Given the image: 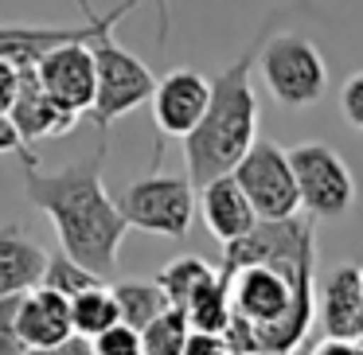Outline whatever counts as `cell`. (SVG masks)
Wrapping results in <instances>:
<instances>
[{
  "instance_id": "5b68a950",
  "label": "cell",
  "mask_w": 363,
  "mask_h": 355,
  "mask_svg": "<svg viewBox=\"0 0 363 355\" xmlns=\"http://www.w3.org/2000/svg\"><path fill=\"white\" fill-rule=\"evenodd\" d=\"M269 98L285 110H308L328 90V63L305 32H269L258 51V67Z\"/></svg>"
},
{
  "instance_id": "9c48e42d",
  "label": "cell",
  "mask_w": 363,
  "mask_h": 355,
  "mask_svg": "<svg viewBox=\"0 0 363 355\" xmlns=\"http://www.w3.org/2000/svg\"><path fill=\"white\" fill-rule=\"evenodd\" d=\"M32 71L40 79V86L63 110L79 113V118L90 113V106L98 98V67H94V55H90L86 40H71V43H59V47L43 51Z\"/></svg>"
},
{
  "instance_id": "484cf974",
  "label": "cell",
  "mask_w": 363,
  "mask_h": 355,
  "mask_svg": "<svg viewBox=\"0 0 363 355\" xmlns=\"http://www.w3.org/2000/svg\"><path fill=\"white\" fill-rule=\"evenodd\" d=\"M0 157H20L24 164H35V157L28 152V141L20 137V129L12 125L9 113H0Z\"/></svg>"
},
{
  "instance_id": "7c38bea8",
  "label": "cell",
  "mask_w": 363,
  "mask_h": 355,
  "mask_svg": "<svg viewBox=\"0 0 363 355\" xmlns=\"http://www.w3.org/2000/svg\"><path fill=\"white\" fill-rule=\"evenodd\" d=\"M316 316L324 336L359 339L363 336V277L359 266H336L316 289Z\"/></svg>"
},
{
  "instance_id": "4316f807",
  "label": "cell",
  "mask_w": 363,
  "mask_h": 355,
  "mask_svg": "<svg viewBox=\"0 0 363 355\" xmlns=\"http://www.w3.org/2000/svg\"><path fill=\"white\" fill-rule=\"evenodd\" d=\"M227 339L223 332H188V344H184V355H227Z\"/></svg>"
},
{
  "instance_id": "ba28073f",
  "label": "cell",
  "mask_w": 363,
  "mask_h": 355,
  "mask_svg": "<svg viewBox=\"0 0 363 355\" xmlns=\"http://www.w3.org/2000/svg\"><path fill=\"white\" fill-rule=\"evenodd\" d=\"M230 176L238 180V188L246 191L254 215L258 219H289L301 211L297 180L289 168V152L274 141H258L238 157V164L230 168Z\"/></svg>"
},
{
  "instance_id": "8992f818",
  "label": "cell",
  "mask_w": 363,
  "mask_h": 355,
  "mask_svg": "<svg viewBox=\"0 0 363 355\" xmlns=\"http://www.w3.org/2000/svg\"><path fill=\"white\" fill-rule=\"evenodd\" d=\"M113 199H118V211L125 215L129 230L160 235L172 242L188 238L191 219H196V184L188 180V172H149L129 188H121Z\"/></svg>"
},
{
  "instance_id": "44dd1931",
  "label": "cell",
  "mask_w": 363,
  "mask_h": 355,
  "mask_svg": "<svg viewBox=\"0 0 363 355\" xmlns=\"http://www.w3.org/2000/svg\"><path fill=\"white\" fill-rule=\"evenodd\" d=\"M94 281H102V277H98L94 269H86L82 261H74L67 250H59V254H48V269H43V277H40V285H48V289L63 293L67 300H71L74 293L90 289Z\"/></svg>"
},
{
  "instance_id": "9a60e30c",
  "label": "cell",
  "mask_w": 363,
  "mask_h": 355,
  "mask_svg": "<svg viewBox=\"0 0 363 355\" xmlns=\"http://www.w3.org/2000/svg\"><path fill=\"white\" fill-rule=\"evenodd\" d=\"M48 269V250L20 222H0V297L28 293Z\"/></svg>"
},
{
  "instance_id": "cb8c5ba5",
  "label": "cell",
  "mask_w": 363,
  "mask_h": 355,
  "mask_svg": "<svg viewBox=\"0 0 363 355\" xmlns=\"http://www.w3.org/2000/svg\"><path fill=\"white\" fill-rule=\"evenodd\" d=\"M16 308H20V293H4L0 297V355L28 351V344L20 339V328H16Z\"/></svg>"
},
{
  "instance_id": "d6986e66",
  "label": "cell",
  "mask_w": 363,
  "mask_h": 355,
  "mask_svg": "<svg viewBox=\"0 0 363 355\" xmlns=\"http://www.w3.org/2000/svg\"><path fill=\"white\" fill-rule=\"evenodd\" d=\"M110 289H113V300H118L121 324H129V328H137V332H141L157 312L168 308V297L157 281H118V285H110Z\"/></svg>"
},
{
  "instance_id": "f546056e",
  "label": "cell",
  "mask_w": 363,
  "mask_h": 355,
  "mask_svg": "<svg viewBox=\"0 0 363 355\" xmlns=\"http://www.w3.org/2000/svg\"><path fill=\"white\" fill-rule=\"evenodd\" d=\"M313 355H363V347L355 339H340V336H324L313 347Z\"/></svg>"
},
{
  "instance_id": "3957f363",
  "label": "cell",
  "mask_w": 363,
  "mask_h": 355,
  "mask_svg": "<svg viewBox=\"0 0 363 355\" xmlns=\"http://www.w3.org/2000/svg\"><path fill=\"white\" fill-rule=\"evenodd\" d=\"M285 12H269L258 24V32L250 35L242 51L223 67L211 79V94H207V110L199 118V125L184 137V164H188V180L207 184L215 176L230 172L238 164L246 149L258 137V98H254V67H258V51L266 43L269 32H277L285 20Z\"/></svg>"
},
{
  "instance_id": "7a4b0ae2",
  "label": "cell",
  "mask_w": 363,
  "mask_h": 355,
  "mask_svg": "<svg viewBox=\"0 0 363 355\" xmlns=\"http://www.w3.org/2000/svg\"><path fill=\"white\" fill-rule=\"evenodd\" d=\"M313 261L316 242L285 250L269 261H250L230 274L227 285L230 316L242 320L258 339V355H293L313 328Z\"/></svg>"
},
{
  "instance_id": "30bf717a",
  "label": "cell",
  "mask_w": 363,
  "mask_h": 355,
  "mask_svg": "<svg viewBox=\"0 0 363 355\" xmlns=\"http://www.w3.org/2000/svg\"><path fill=\"white\" fill-rule=\"evenodd\" d=\"M207 94H211V79L199 74L196 67H176L164 79H157L149 102H152V125L160 129V137L184 141L203 118Z\"/></svg>"
},
{
  "instance_id": "4fadbf2b",
  "label": "cell",
  "mask_w": 363,
  "mask_h": 355,
  "mask_svg": "<svg viewBox=\"0 0 363 355\" xmlns=\"http://www.w3.org/2000/svg\"><path fill=\"white\" fill-rule=\"evenodd\" d=\"M196 207L203 215V227L211 230L219 242H230V238H242L246 230L258 222L246 191L238 188V180L230 172L215 176V180L199 184L196 188Z\"/></svg>"
},
{
  "instance_id": "ffe728a7",
  "label": "cell",
  "mask_w": 363,
  "mask_h": 355,
  "mask_svg": "<svg viewBox=\"0 0 363 355\" xmlns=\"http://www.w3.org/2000/svg\"><path fill=\"white\" fill-rule=\"evenodd\" d=\"M188 332H191L188 312L176 308V305H168L164 312H157L141 328V347H145V355H184Z\"/></svg>"
},
{
  "instance_id": "836d02e7",
  "label": "cell",
  "mask_w": 363,
  "mask_h": 355,
  "mask_svg": "<svg viewBox=\"0 0 363 355\" xmlns=\"http://www.w3.org/2000/svg\"><path fill=\"white\" fill-rule=\"evenodd\" d=\"M359 277H363V266H359Z\"/></svg>"
},
{
  "instance_id": "5bb4252c",
  "label": "cell",
  "mask_w": 363,
  "mask_h": 355,
  "mask_svg": "<svg viewBox=\"0 0 363 355\" xmlns=\"http://www.w3.org/2000/svg\"><path fill=\"white\" fill-rule=\"evenodd\" d=\"M16 328H20V339H24L28 347H51V344H59V339L74 336L71 300H67L63 293L48 289V285H32L28 293H20Z\"/></svg>"
},
{
  "instance_id": "2e32d148",
  "label": "cell",
  "mask_w": 363,
  "mask_h": 355,
  "mask_svg": "<svg viewBox=\"0 0 363 355\" xmlns=\"http://www.w3.org/2000/svg\"><path fill=\"white\" fill-rule=\"evenodd\" d=\"M86 16V12H82ZM94 20L86 16L82 28H40V24H0V59H9L16 71H32L43 51L71 40H90Z\"/></svg>"
},
{
  "instance_id": "1f68e13d",
  "label": "cell",
  "mask_w": 363,
  "mask_h": 355,
  "mask_svg": "<svg viewBox=\"0 0 363 355\" xmlns=\"http://www.w3.org/2000/svg\"><path fill=\"white\" fill-rule=\"evenodd\" d=\"M227 355H246V351H227Z\"/></svg>"
},
{
  "instance_id": "d6a6232c",
  "label": "cell",
  "mask_w": 363,
  "mask_h": 355,
  "mask_svg": "<svg viewBox=\"0 0 363 355\" xmlns=\"http://www.w3.org/2000/svg\"><path fill=\"white\" fill-rule=\"evenodd\" d=\"M355 344H359V347H363V336H359V339H355Z\"/></svg>"
},
{
  "instance_id": "277c9868",
  "label": "cell",
  "mask_w": 363,
  "mask_h": 355,
  "mask_svg": "<svg viewBox=\"0 0 363 355\" xmlns=\"http://www.w3.org/2000/svg\"><path fill=\"white\" fill-rule=\"evenodd\" d=\"M74 4L94 20V32H90L86 47H90L94 67H98V98H94V106H90L86 118L106 133L118 118H125V113H133L141 102H149L152 86H157V79H152L149 67H145L133 51H125L118 40H113L118 20L129 16L141 0H121V4H113L110 12H94L90 0H74Z\"/></svg>"
},
{
  "instance_id": "52a82bcc",
  "label": "cell",
  "mask_w": 363,
  "mask_h": 355,
  "mask_svg": "<svg viewBox=\"0 0 363 355\" xmlns=\"http://www.w3.org/2000/svg\"><path fill=\"white\" fill-rule=\"evenodd\" d=\"M289 168L297 180L301 211L313 219H340L355 207V176L332 145L301 141L289 149Z\"/></svg>"
},
{
  "instance_id": "603a6c76",
  "label": "cell",
  "mask_w": 363,
  "mask_h": 355,
  "mask_svg": "<svg viewBox=\"0 0 363 355\" xmlns=\"http://www.w3.org/2000/svg\"><path fill=\"white\" fill-rule=\"evenodd\" d=\"M90 347H94V355H145L141 347V332L129 328V324H110L106 332H98L94 339H90Z\"/></svg>"
},
{
  "instance_id": "e0dca14e",
  "label": "cell",
  "mask_w": 363,
  "mask_h": 355,
  "mask_svg": "<svg viewBox=\"0 0 363 355\" xmlns=\"http://www.w3.org/2000/svg\"><path fill=\"white\" fill-rule=\"evenodd\" d=\"M215 277H219V269H211L203 258H196V254H180V258H172L157 274V285L164 289L168 305L188 308L191 300L207 289V285H215Z\"/></svg>"
},
{
  "instance_id": "4dcf8cb0",
  "label": "cell",
  "mask_w": 363,
  "mask_h": 355,
  "mask_svg": "<svg viewBox=\"0 0 363 355\" xmlns=\"http://www.w3.org/2000/svg\"><path fill=\"white\" fill-rule=\"evenodd\" d=\"M168 32H172V9L168 0H157V43H168Z\"/></svg>"
},
{
  "instance_id": "d4e9b609",
  "label": "cell",
  "mask_w": 363,
  "mask_h": 355,
  "mask_svg": "<svg viewBox=\"0 0 363 355\" xmlns=\"http://www.w3.org/2000/svg\"><path fill=\"white\" fill-rule=\"evenodd\" d=\"M340 113H344L347 125H355L363 133V71H355L344 82V90H340Z\"/></svg>"
},
{
  "instance_id": "f1b7e54d",
  "label": "cell",
  "mask_w": 363,
  "mask_h": 355,
  "mask_svg": "<svg viewBox=\"0 0 363 355\" xmlns=\"http://www.w3.org/2000/svg\"><path fill=\"white\" fill-rule=\"evenodd\" d=\"M16 90H20V71L9 63V59H0V113H9Z\"/></svg>"
},
{
  "instance_id": "83f0119b",
  "label": "cell",
  "mask_w": 363,
  "mask_h": 355,
  "mask_svg": "<svg viewBox=\"0 0 363 355\" xmlns=\"http://www.w3.org/2000/svg\"><path fill=\"white\" fill-rule=\"evenodd\" d=\"M24 355H94V347H90V339L86 336H67V339H59V344H51V347H28Z\"/></svg>"
},
{
  "instance_id": "6da1fadb",
  "label": "cell",
  "mask_w": 363,
  "mask_h": 355,
  "mask_svg": "<svg viewBox=\"0 0 363 355\" xmlns=\"http://www.w3.org/2000/svg\"><path fill=\"white\" fill-rule=\"evenodd\" d=\"M106 157H110V149L102 141L90 157L71 160L55 172L28 164L24 196L51 219L59 235V250H67L74 261H82L102 281H110L118 269V250L125 242L129 222L118 211V199L106 191Z\"/></svg>"
},
{
  "instance_id": "ac0fdd59",
  "label": "cell",
  "mask_w": 363,
  "mask_h": 355,
  "mask_svg": "<svg viewBox=\"0 0 363 355\" xmlns=\"http://www.w3.org/2000/svg\"><path fill=\"white\" fill-rule=\"evenodd\" d=\"M118 300H113V289L106 281H94L90 289L74 293L71 297V324L79 336L94 339L98 332H106L110 324H118Z\"/></svg>"
},
{
  "instance_id": "8fae6325",
  "label": "cell",
  "mask_w": 363,
  "mask_h": 355,
  "mask_svg": "<svg viewBox=\"0 0 363 355\" xmlns=\"http://www.w3.org/2000/svg\"><path fill=\"white\" fill-rule=\"evenodd\" d=\"M9 118L12 125L20 129L28 145L35 141H51V137H67L74 125H79V113L63 110L48 90L40 86L35 71H20V90L9 106Z\"/></svg>"
},
{
  "instance_id": "7402d4cb",
  "label": "cell",
  "mask_w": 363,
  "mask_h": 355,
  "mask_svg": "<svg viewBox=\"0 0 363 355\" xmlns=\"http://www.w3.org/2000/svg\"><path fill=\"white\" fill-rule=\"evenodd\" d=\"M184 312H188V324L196 332H227L230 300H227V285H223V277H215V285H207V289L199 293Z\"/></svg>"
}]
</instances>
